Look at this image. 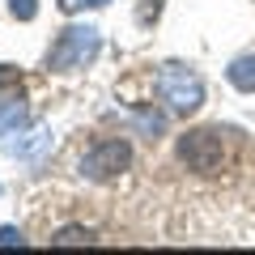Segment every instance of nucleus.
<instances>
[{
	"label": "nucleus",
	"instance_id": "1",
	"mask_svg": "<svg viewBox=\"0 0 255 255\" xmlns=\"http://www.w3.org/2000/svg\"><path fill=\"white\" fill-rule=\"evenodd\" d=\"M98 47H102V34L94 26H64L60 34H55L51 51H47V68H55V73L85 68V64L98 55Z\"/></svg>",
	"mask_w": 255,
	"mask_h": 255
},
{
	"label": "nucleus",
	"instance_id": "2",
	"mask_svg": "<svg viewBox=\"0 0 255 255\" xmlns=\"http://www.w3.org/2000/svg\"><path fill=\"white\" fill-rule=\"evenodd\" d=\"M153 90L174 115H191V111H200V102H204V81L191 73V68H183V64H166L162 73H157Z\"/></svg>",
	"mask_w": 255,
	"mask_h": 255
},
{
	"label": "nucleus",
	"instance_id": "3",
	"mask_svg": "<svg viewBox=\"0 0 255 255\" xmlns=\"http://www.w3.org/2000/svg\"><path fill=\"white\" fill-rule=\"evenodd\" d=\"M221 157H226V145H221V132H213V128H196V132H187V136L179 140V162L187 166V170H217Z\"/></svg>",
	"mask_w": 255,
	"mask_h": 255
},
{
	"label": "nucleus",
	"instance_id": "4",
	"mask_svg": "<svg viewBox=\"0 0 255 255\" xmlns=\"http://www.w3.org/2000/svg\"><path fill=\"white\" fill-rule=\"evenodd\" d=\"M128 166H132V149H128V140H102V145H94L90 153L81 157V174L90 183L119 179Z\"/></svg>",
	"mask_w": 255,
	"mask_h": 255
},
{
	"label": "nucleus",
	"instance_id": "5",
	"mask_svg": "<svg viewBox=\"0 0 255 255\" xmlns=\"http://www.w3.org/2000/svg\"><path fill=\"white\" fill-rule=\"evenodd\" d=\"M47 149H51V132H47V128H34V132H26V136H17V140H4V153L21 157V162H43Z\"/></svg>",
	"mask_w": 255,
	"mask_h": 255
},
{
	"label": "nucleus",
	"instance_id": "6",
	"mask_svg": "<svg viewBox=\"0 0 255 255\" xmlns=\"http://www.w3.org/2000/svg\"><path fill=\"white\" fill-rule=\"evenodd\" d=\"M226 77H230V85H234V90L255 94V55H238V60L226 68Z\"/></svg>",
	"mask_w": 255,
	"mask_h": 255
},
{
	"label": "nucleus",
	"instance_id": "7",
	"mask_svg": "<svg viewBox=\"0 0 255 255\" xmlns=\"http://www.w3.org/2000/svg\"><path fill=\"white\" fill-rule=\"evenodd\" d=\"M26 128V107L21 98H0V136H13Z\"/></svg>",
	"mask_w": 255,
	"mask_h": 255
},
{
	"label": "nucleus",
	"instance_id": "8",
	"mask_svg": "<svg viewBox=\"0 0 255 255\" xmlns=\"http://www.w3.org/2000/svg\"><path fill=\"white\" fill-rule=\"evenodd\" d=\"M162 128H166V119L157 115V111H136V132H140V136L157 140V136H162Z\"/></svg>",
	"mask_w": 255,
	"mask_h": 255
},
{
	"label": "nucleus",
	"instance_id": "9",
	"mask_svg": "<svg viewBox=\"0 0 255 255\" xmlns=\"http://www.w3.org/2000/svg\"><path fill=\"white\" fill-rule=\"evenodd\" d=\"M51 243L55 247H81V243H94V234H90V230H81V226H64V230H55Z\"/></svg>",
	"mask_w": 255,
	"mask_h": 255
},
{
	"label": "nucleus",
	"instance_id": "10",
	"mask_svg": "<svg viewBox=\"0 0 255 255\" xmlns=\"http://www.w3.org/2000/svg\"><path fill=\"white\" fill-rule=\"evenodd\" d=\"M9 13L17 21H34L38 17V0H9Z\"/></svg>",
	"mask_w": 255,
	"mask_h": 255
},
{
	"label": "nucleus",
	"instance_id": "11",
	"mask_svg": "<svg viewBox=\"0 0 255 255\" xmlns=\"http://www.w3.org/2000/svg\"><path fill=\"white\" fill-rule=\"evenodd\" d=\"M26 238H21V230H13V226H0V247H21Z\"/></svg>",
	"mask_w": 255,
	"mask_h": 255
},
{
	"label": "nucleus",
	"instance_id": "12",
	"mask_svg": "<svg viewBox=\"0 0 255 255\" xmlns=\"http://www.w3.org/2000/svg\"><path fill=\"white\" fill-rule=\"evenodd\" d=\"M157 13H162V0H140V13H136V17L149 21V17H157Z\"/></svg>",
	"mask_w": 255,
	"mask_h": 255
},
{
	"label": "nucleus",
	"instance_id": "13",
	"mask_svg": "<svg viewBox=\"0 0 255 255\" xmlns=\"http://www.w3.org/2000/svg\"><path fill=\"white\" fill-rule=\"evenodd\" d=\"M17 81V68H9V64H0V85H13Z\"/></svg>",
	"mask_w": 255,
	"mask_h": 255
},
{
	"label": "nucleus",
	"instance_id": "14",
	"mask_svg": "<svg viewBox=\"0 0 255 255\" xmlns=\"http://www.w3.org/2000/svg\"><path fill=\"white\" fill-rule=\"evenodd\" d=\"M81 4H90V0H60V9H64V13H77Z\"/></svg>",
	"mask_w": 255,
	"mask_h": 255
},
{
	"label": "nucleus",
	"instance_id": "15",
	"mask_svg": "<svg viewBox=\"0 0 255 255\" xmlns=\"http://www.w3.org/2000/svg\"><path fill=\"white\" fill-rule=\"evenodd\" d=\"M90 4H111V0H90Z\"/></svg>",
	"mask_w": 255,
	"mask_h": 255
}]
</instances>
